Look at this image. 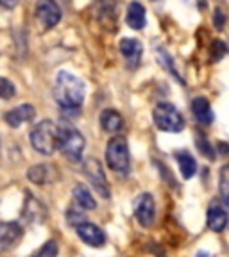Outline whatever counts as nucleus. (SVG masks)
Listing matches in <instances>:
<instances>
[{
    "label": "nucleus",
    "instance_id": "nucleus-1",
    "mask_svg": "<svg viewBox=\"0 0 229 257\" xmlns=\"http://www.w3.org/2000/svg\"><path fill=\"white\" fill-rule=\"evenodd\" d=\"M86 96L85 80L79 79L73 73L61 70L56 77L54 86V98L61 109H79Z\"/></svg>",
    "mask_w": 229,
    "mask_h": 257
},
{
    "label": "nucleus",
    "instance_id": "nucleus-2",
    "mask_svg": "<svg viewBox=\"0 0 229 257\" xmlns=\"http://www.w3.org/2000/svg\"><path fill=\"white\" fill-rule=\"evenodd\" d=\"M86 140L85 136L72 125H57L56 150H59L64 157L72 163H79L83 159Z\"/></svg>",
    "mask_w": 229,
    "mask_h": 257
},
{
    "label": "nucleus",
    "instance_id": "nucleus-3",
    "mask_svg": "<svg viewBox=\"0 0 229 257\" xmlns=\"http://www.w3.org/2000/svg\"><path fill=\"white\" fill-rule=\"evenodd\" d=\"M57 125L52 120H43L36 123L31 131V145L36 152L43 156H52L56 152Z\"/></svg>",
    "mask_w": 229,
    "mask_h": 257
},
{
    "label": "nucleus",
    "instance_id": "nucleus-4",
    "mask_svg": "<svg viewBox=\"0 0 229 257\" xmlns=\"http://www.w3.org/2000/svg\"><path fill=\"white\" fill-rule=\"evenodd\" d=\"M152 120L160 131L163 133H181L185 128V118L179 112L176 105L169 104V102H160L152 111Z\"/></svg>",
    "mask_w": 229,
    "mask_h": 257
},
{
    "label": "nucleus",
    "instance_id": "nucleus-5",
    "mask_svg": "<svg viewBox=\"0 0 229 257\" xmlns=\"http://www.w3.org/2000/svg\"><path fill=\"white\" fill-rule=\"evenodd\" d=\"M106 163L113 172L129 173L131 170V154H129V145L124 136H115L109 140L106 147Z\"/></svg>",
    "mask_w": 229,
    "mask_h": 257
},
{
    "label": "nucleus",
    "instance_id": "nucleus-6",
    "mask_svg": "<svg viewBox=\"0 0 229 257\" xmlns=\"http://www.w3.org/2000/svg\"><path fill=\"white\" fill-rule=\"evenodd\" d=\"M83 173L88 177V181L92 182V186L97 189V193H99L102 198L111 197L106 173H104V170H102V165L95 157H86L85 163H83Z\"/></svg>",
    "mask_w": 229,
    "mask_h": 257
},
{
    "label": "nucleus",
    "instance_id": "nucleus-7",
    "mask_svg": "<svg viewBox=\"0 0 229 257\" xmlns=\"http://www.w3.org/2000/svg\"><path fill=\"white\" fill-rule=\"evenodd\" d=\"M61 16L63 13L56 0H38L36 2V18L45 31L56 27L61 22Z\"/></svg>",
    "mask_w": 229,
    "mask_h": 257
},
{
    "label": "nucleus",
    "instance_id": "nucleus-8",
    "mask_svg": "<svg viewBox=\"0 0 229 257\" xmlns=\"http://www.w3.org/2000/svg\"><path fill=\"white\" fill-rule=\"evenodd\" d=\"M24 237V229L18 221H0V255L15 248Z\"/></svg>",
    "mask_w": 229,
    "mask_h": 257
},
{
    "label": "nucleus",
    "instance_id": "nucleus-9",
    "mask_svg": "<svg viewBox=\"0 0 229 257\" xmlns=\"http://www.w3.org/2000/svg\"><path fill=\"white\" fill-rule=\"evenodd\" d=\"M134 218L141 227H150L156 218V204L150 193H141L134 200Z\"/></svg>",
    "mask_w": 229,
    "mask_h": 257
},
{
    "label": "nucleus",
    "instance_id": "nucleus-10",
    "mask_svg": "<svg viewBox=\"0 0 229 257\" xmlns=\"http://www.w3.org/2000/svg\"><path fill=\"white\" fill-rule=\"evenodd\" d=\"M75 230H77V236L85 241L86 245L95 246V248L106 245V232L101 229V227H97L95 223L85 221V223L77 225Z\"/></svg>",
    "mask_w": 229,
    "mask_h": 257
},
{
    "label": "nucleus",
    "instance_id": "nucleus-11",
    "mask_svg": "<svg viewBox=\"0 0 229 257\" xmlns=\"http://www.w3.org/2000/svg\"><path fill=\"white\" fill-rule=\"evenodd\" d=\"M120 52L131 70H136L140 66L141 56H143V47H141V43L138 40H134V38H124L120 41Z\"/></svg>",
    "mask_w": 229,
    "mask_h": 257
},
{
    "label": "nucleus",
    "instance_id": "nucleus-12",
    "mask_svg": "<svg viewBox=\"0 0 229 257\" xmlns=\"http://www.w3.org/2000/svg\"><path fill=\"white\" fill-rule=\"evenodd\" d=\"M22 216H24V220L29 221V223H41V221L47 220V207H45L36 197H32L31 193H29L24 202Z\"/></svg>",
    "mask_w": 229,
    "mask_h": 257
},
{
    "label": "nucleus",
    "instance_id": "nucleus-13",
    "mask_svg": "<svg viewBox=\"0 0 229 257\" xmlns=\"http://www.w3.org/2000/svg\"><path fill=\"white\" fill-rule=\"evenodd\" d=\"M206 221H208L209 230H213V232H222V230L227 227V211H225V205L218 200L211 202L208 207Z\"/></svg>",
    "mask_w": 229,
    "mask_h": 257
},
{
    "label": "nucleus",
    "instance_id": "nucleus-14",
    "mask_svg": "<svg viewBox=\"0 0 229 257\" xmlns=\"http://www.w3.org/2000/svg\"><path fill=\"white\" fill-rule=\"evenodd\" d=\"M36 116V109L32 107L31 104H22L18 107L11 109V111L6 112V121H8L9 127L18 128L22 123H27V121H32Z\"/></svg>",
    "mask_w": 229,
    "mask_h": 257
},
{
    "label": "nucleus",
    "instance_id": "nucleus-15",
    "mask_svg": "<svg viewBox=\"0 0 229 257\" xmlns=\"http://www.w3.org/2000/svg\"><path fill=\"white\" fill-rule=\"evenodd\" d=\"M192 112H193V116H195V120H197L201 125H211L215 120L213 109H211V105H209L208 98H204V96L193 98Z\"/></svg>",
    "mask_w": 229,
    "mask_h": 257
},
{
    "label": "nucleus",
    "instance_id": "nucleus-16",
    "mask_svg": "<svg viewBox=\"0 0 229 257\" xmlns=\"http://www.w3.org/2000/svg\"><path fill=\"white\" fill-rule=\"evenodd\" d=\"M125 22L134 31H143L145 29V25H147V11H145V8L140 2H131L129 4Z\"/></svg>",
    "mask_w": 229,
    "mask_h": 257
},
{
    "label": "nucleus",
    "instance_id": "nucleus-17",
    "mask_svg": "<svg viewBox=\"0 0 229 257\" xmlns=\"http://www.w3.org/2000/svg\"><path fill=\"white\" fill-rule=\"evenodd\" d=\"M101 127L104 128V133L117 134L124 128V120H122L120 112L115 109H104L101 112Z\"/></svg>",
    "mask_w": 229,
    "mask_h": 257
},
{
    "label": "nucleus",
    "instance_id": "nucleus-18",
    "mask_svg": "<svg viewBox=\"0 0 229 257\" xmlns=\"http://www.w3.org/2000/svg\"><path fill=\"white\" fill-rule=\"evenodd\" d=\"M56 177V170L50 165H36L27 172V179L34 184H47L52 182Z\"/></svg>",
    "mask_w": 229,
    "mask_h": 257
},
{
    "label": "nucleus",
    "instance_id": "nucleus-19",
    "mask_svg": "<svg viewBox=\"0 0 229 257\" xmlns=\"http://www.w3.org/2000/svg\"><path fill=\"white\" fill-rule=\"evenodd\" d=\"M174 156H176L177 165H179V170H181V175L185 179H192L195 175V172H197V163H195L192 154L188 150H177Z\"/></svg>",
    "mask_w": 229,
    "mask_h": 257
},
{
    "label": "nucleus",
    "instance_id": "nucleus-20",
    "mask_svg": "<svg viewBox=\"0 0 229 257\" xmlns=\"http://www.w3.org/2000/svg\"><path fill=\"white\" fill-rule=\"evenodd\" d=\"M73 200H75V204L79 205L81 209H85V211H92V209L97 207V202H95V198H93L92 191L83 184H77L75 188H73Z\"/></svg>",
    "mask_w": 229,
    "mask_h": 257
},
{
    "label": "nucleus",
    "instance_id": "nucleus-21",
    "mask_svg": "<svg viewBox=\"0 0 229 257\" xmlns=\"http://www.w3.org/2000/svg\"><path fill=\"white\" fill-rule=\"evenodd\" d=\"M229 166H222L220 170V202L224 205L229 204Z\"/></svg>",
    "mask_w": 229,
    "mask_h": 257
},
{
    "label": "nucleus",
    "instance_id": "nucleus-22",
    "mask_svg": "<svg viewBox=\"0 0 229 257\" xmlns=\"http://www.w3.org/2000/svg\"><path fill=\"white\" fill-rule=\"evenodd\" d=\"M66 221H68L70 225H73V227L88 221L86 220L85 209H81L79 205H77V207H70L68 211H66Z\"/></svg>",
    "mask_w": 229,
    "mask_h": 257
},
{
    "label": "nucleus",
    "instance_id": "nucleus-23",
    "mask_svg": "<svg viewBox=\"0 0 229 257\" xmlns=\"http://www.w3.org/2000/svg\"><path fill=\"white\" fill-rule=\"evenodd\" d=\"M57 252H59V246H57V241L50 239L47 241L43 246H41L38 252H34L31 257H57Z\"/></svg>",
    "mask_w": 229,
    "mask_h": 257
},
{
    "label": "nucleus",
    "instance_id": "nucleus-24",
    "mask_svg": "<svg viewBox=\"0 0 229 257\" xmlns=\"http://www.w3.org/2000/svg\"><path fill=\"white\" fill-rule=\"evenodd\" d=\"M15 95H16L15 84L9 79H6V77H0V98L2 100H11Z\"/></svg>",
    "mask_w": 229,
    "mask_h": 257
},
{
    "label": "nucleus",
    "instance_id": "nucleus-25",
    "mask_svg": "<svg viewBox=\"0 0 229 257\" xmlns=\"http://www.w3.org/2000/svg\"><path fill=\"white\" fill-rule=\"evenodd\" d=\"M197 149L201 150V154H204L206 157H208L209 161H213L215 159V149H213V145L209 143L208 140H206L204 136H201V138H197Z\"/></svg>",
    "mask_w": 229,
    "mask_h": 257
},
{
    "label": "nucleus",
    "instance_id": "nucleus-26",
    "mask_svg": "<svg viewBox=\"0 0 229 257\" xmlns=\"http://www.w3.org/2000/svg\"><path fill=\"white\" fill-rule=\"evenodd\" d=\"M227 52V47L222 40L213 41V47H211V61H220L222 57Z\"/></svg>",
    "mask_w": 229,
    "mask_h": 257
},
{
    "label": "nucleus",
    "instance_id": "nucleus-27",
    "mask_svg": "<svg viewBox=\"0 0 229 257\" xmlns=\"http://www.w3.org/2000/svg\"><path fill=\"white\" fill-rule=\"evenodd\" d=\"M213 24L217 25L218 29H222V27H224V24H225V15H224V11H222V9H215Z\"/></svg>",
    "mask_w": 229,
    "mask_h": 257
},
{
    "label": "nucleus",
    "instance_id": "nucleus-28",
    "mask_svg": "<svg viewBox=\"0 0 229 257\" xmlns=\"http://www.w3.org/2000/svg\"><path fill=\"white\" fill-rule=\"evenodd\" d=\"M0 6H4L8 9H13L18 6V0H0Z\"/></svg>",
    "mask_w": 229,
    "mask_h": 257
},
{
    "label": "nucleus",
    "instance_id": "nucleus-29",
    "mask_svg": "<svg viewBox=\"0 0 229 257\" xmlns=\"http://www.w3.org/2000/svg\"><path fill=\"white\" fill-rule=\"evenodd\" d=\"M197 257H209V255H208L206 252H199V253H197Z\"/></svg>",
    "mask_w": 229,
    "mask_h": 257
},
{
    "label": "nucleus",
    "instance_id": "nucleus-30",
    "mask_svg": "<svg viewBox=\"0 0 229 257\" xmlns=\"http://www.w3.org/2000/svg\"><path fill=\"white\" fill-rule=\"evenodd\" d=\"M152 2H160V0H152Z\"/></svg>",
    "mask_w": 229,
    "mask_h": 257
}]
</instances>
